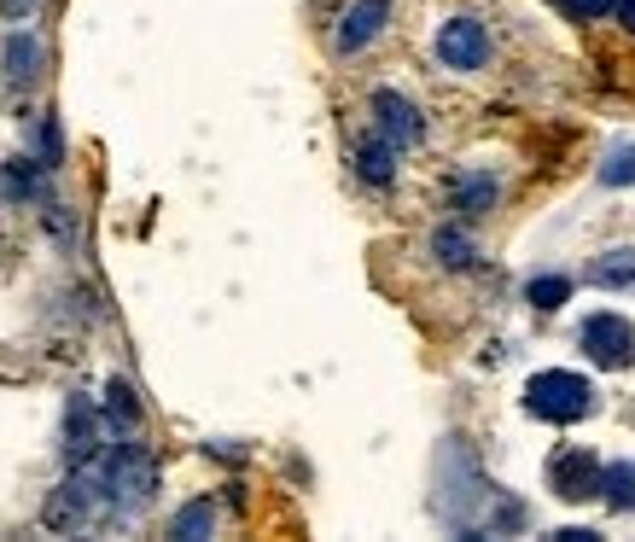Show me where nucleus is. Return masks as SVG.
<instances>
[{"instance_id":"6e6552de","label":"nucleus","mask_w":635,"mask_h":542,"mask_svg":"<svg viewBox=\"0 0 635 542\" xmlns=\"http://www.w3.org/2000/svg\"><path fill=\"white\" fill-rule=\"evenodd\" d=\"M490 59V30L478 18H449L437 30V65L443 70H484Z\"/></svg>"},{"instance_id":"a211bd4d","label":"nucleus","mask_w":635,"mask_h":542,"mask_svg":"<svg viewBox=\"0 0 635 542\" xmlns=\"http://www.w3.org/2000/svg\"><path fill=\"white\" fill-rule=\"evenodd\" d=\"M35 170H41V164H30V158H12V164L0 170V193H6V199H30V193H35Z\"/></svg>"},{"instance_id":"f03ea898","label":"nucleus","mask_w":635,"mask_h":542,"mask_svg":"<svg viewBox=\"0 0 635 542\" xmlns=\"http://www.w3.org/2000/svg\"><path fill=\"white\" fill-rule=\"evenodd\" d=\"M100 478H105V513L111 519H140L146 502H152V455H146V443H134V432L123 443H111L100 449Z\"/></svg>"},{"instance_id":"412c9836","label":"nucleus","mask_w":635,"mask_h":542,"mask_svg":"<svg viewBox=\"0 0 635 542\" xmlns=\"http://www.w3.org/2000/svg\"><path fill=\"white\" fill-rule=\"evenodd\" d=\"M65 140H59V117H41V170H59Z\"/></svg>"},{"instance_id":"f257e3e1","label":"nucleus","mask_w":635,"mask_h":542,"mask_svg":"<svg viewBox=\"0 0 635 542\" xmlns=\"http://www.w3.org/2000/svg\"><path fill=\"white\" fill-rule=\"evenodd\" d=\"M437 513L461 537H484V531L496 537V531H519L525 525V508L478 473V461L455 438L443 443V455H437Z\"/></svg>"},{"instance_id":"f8f14e48","label":"nucleus","mask_w":635,"mask_h":542,"mask_svg":"<svg viewBox=\"0 0 635 542\" xmlns=\"http://www.w3.org/2000/svg\"><path fill=\"white\" fill-rule=\"evenodd\" d=\"M35 70H41V41L30 30H12L6 35V76L24 88V82H35Z\"/></svg>"},{"instance_id":"393cba45","label":"nucleus","mask_w":635,"mask_h":542,"mask_svg":"<svg viewBox=\"0 0 635 542\" xmlns=\"http://www.w3.org/2000/svg\"><path fill=\"white\" fill-rule=\"evenodd\" d=\"M612 12H618V18H624V24H630V30H635V0H618Z\"/></svg>"},{"instance_id":"423d86ee","label":"nucleus","mask_w":635,"mask_h":542,"mask_svg":"<svg viewBox=\"0 0 635 542\" xmlns=\"http://www.w3.org/2000/svg\"><path fill=\"white\" fill-rule=\"evenodd\" d=\"M548 484H554V496L560 502H589V496H601V461L589 455V449H554V461H548Z\"/></svg>"},{"instance_id":"6ab92c4d","label":"nucleus","mask_w":635,"mask_h":542,"mask_svg":"<svg viewBox=\"0 0 635 542\" xmlns=\"http://www.w3.org/2000/svg\"><path fill=\"white\" fill-rule=\"evenodd\" d=\"M525 298H531L536 309H560L571 298V280H566V274H542V280L525 286Z\"/></svg>"},{"instance_id":"5701e85b","label":"nucleus","mask_w":635,"mask_h":542,"mask_svg":"<svg viewBox=\"0 0 635 542\" xmlns=\"http://www.w3.org/2000/svg\"><path fill=\"white\" fill-rule=\"evenodd\" d=\"M47 234H59V239H70V234H76V228H70V216L59 210V204L47 210Z\"/></svg>"},{"instance_id":"aec40b11","label":"nucleus","mask_w":635,"mask_h":542,"mask_svg":"<svg viewBox=\"0 0 635 542\" xmlns=\"http://www.w3.org/2000/svg\"><path fill=\"white\" fill-rule=\"evenodd\" d=\"M601 181H606V187H624V181H635V146H630V140H618V146L606 152Z\"/></svg>"},{"instance_id":"4be33fe9","label":"nucleus","mask_w":635,"mask_h":542,"mask_svg":"<svg viewBox=\"0 0 635 542\" xmlns=\"http://www.w3.org/2000/svg\"><path fill=\"white\" fill-rule=\"evenodd\" d=\"M612 6H618V0H566V12H571V18H606Z\"/></svg>"},{"instance_id":"0eeeda50","label":"nucleus","mask_w":635,"mask_h":542,"mask_svg":"<svg viewBox=\"0 0 635 542\" xmlns=\"http://www.w3.org/2000/svg\"><path fill=\"white\" fill-rule=\"evenodd\" d=\"M368 111H373V135L385 140V146H397V152H408L414 140L426 135V123H420V105L402 100L397 88H379V94L368 100Z\"/></svg>"},{"instance_id":"ddd939ff","label":"nucleus","mask_w":635,"mask_h":542,"mask_svg":"<svg viewBox=\"0 0 635 542\" xmlns=\"http://www.w3.org/2000/svg\"><path fill=\"white\" fill-rule=\"evenodd\" d=\"M601 496L618 513L635 508V461H612V467H601Z\"/></svg>"},{"instance_id":"2eb2a0df","label":"nucleus","mask_w":635,"mask_h":542,"mask_svg":"<svg viewBox=\"0 0 635 542\" xmlns=\"http://www.w3.org/2000/svg\"><path fill=\"white\" fill-rule=\"evenodd\" d=\"M490 204H496V181H490V175H467V181L455 187V210H461V216H490Z\"/></svg>"},{"instance_id":"1a4fd4ad","label":"nucleus","mask_w":635,"mask_h":542,"mask_svg":"<svg viewBox=\"0 0 635 542\" xmlns=\"http://www.w3.org/2000/svg\"><path fill=\"white\" fill-rule=\"evenodd\" d=\"M100 408L88 403V397H70V408H65V455H70V467L76 461H88L94 449H100Z\"/></svg>"},{"instance_id":"39448f33","label":"nucleus","mask_w":635,"mask_h":542,"mask_svg":"<svg viewBox=\"0 0 635 542\" xmlns=\"http://www.w3.org/2000/svg\"><path fill=\"white\" fill-rule=\"evenodd\" d=\"M577 344H583L589 362H601V368H630L635 362V327L624 315H589L583 333H577Z\"/></svg>"},{"instance_id":"b1692460","label":"nucleus","mask_w":635,"mask_h":542,"mask_svg":"<svg viewBox=\"0 0 635 542\" xmlns=\"http://www.w3.org/2000/svg\"><path fill=\"white\" fill-rule=\"evenodd\" d=\"M0 12H6V18H30L35 0H0Z\"/></svg>"},{"instance_id":"4468645a","label":"nucleus","mask_w":635,"mask_h":542,"mask_svg":"<svg viewBox=\"0 0 635 542\" xmlns=\"http://www.w3.org/2000/svg\"><path fill=\"white\" fill-rule=\"evenodd\" d=\"M432 251H437V263H443V269H472V257H478V245H472L461 228H437Z\"/></svg>"},{"instance_id":"9d476101","label":"nucleus","mask_w":635,"mask_h":542,"mask_svg":"<svg viewBox=\"0 0 635 542\" xmlns=\"http://www.w3.org/2000/svg\"><path fill=\"white\" fill-rule=\"evenodd\" d=\"M356 175H362L368 187H391V181H397V146H385L379 135L356 140Z\"/></svg>"},{"instance_id":"20e7f679","label":"nucleus","mask_w":635,"mask_h":542,"mask_svg":"<svg viewBox=\"0 0 635 542\" xmlns=\"http://www.w3.org/2000/svg\"><path fill=\"white\" fill-rule=\"evenodd\" d=\"M391 0H356V6H344V18L333 24V53L338 59H356V53H368L379 35L391 30Z\"/></svg>"},{"instance_id":"f3484780","label":"nucleus","mask_w":635,"mask_h":542,"mask_svg":"<svg viewBox=\"0 0 635 542\" xmlns=\"http://www.w3.org/2000/svg\"><path fill=\"white\" fill-rule=\"evenodd\" d=\"M210 525H216V508H210V502H187V508L175 513V525H169V537L193 542V537H210Z\"/></svg>"},{"instance_id":"dca6fc26","label":"nucleus","mask_w":635,"mask_h":542,"mask_svg":"<svg viewBox=\"0 0 635 542\" xmlns=\"http://www.w3.org/2000/svg\"><path fill=\"white\" fill-rule=\"evenodd\" d=\"M589 286H635V251H606L589 269Z\"/></svg>"},{"instance_id":"9b49d317","label":"nucleus","mask_w":635,"mask_h":542,"mask_svg":"<svg viewBox=\"0 0 635 542\" xmlns=\"http://www.w3.org/2000/svg\"><path fill=\"white\" fill-rule=\"evenodd\" d=\"M100 420H105V426H111V432H123V438H129L134 426H140V403H134V391H129V385H123V379H111V385H105Z\"/></svg>"},{"instance_id":"7ed1b4c3","label":"nucleus","mask_w":635,"mask_h":542,"mask_svg":"<svg viewBox=\"0 0 635 542\" xmlns=\"http://www.w3.org/2000/svg\"><path fill=\"white\" fill-rule=\"evenodd\" d=\"M525 408H531L536 420H554V426H566V420H583L589 408H595V385L583 379V373H536L531 385H525Z\"/></svg>"}]
</instances>
